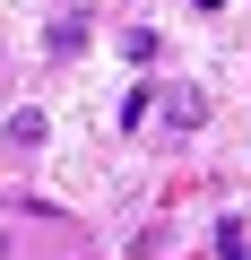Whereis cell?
Listing matches in <instances>:
<instances>
[{
	"label": "cell",
	"mask_w": 251,
	"mask_h": 260,
	"mask_svg": "<svg viewBox=\"0 0 251 260\" xmlns=\"http://www.w3.org/2000/svg\"><path fill=\"white\" fill-rule=\"evenodd\" d=\"M87 35H95V26H87V9H61V18L44 26V52H52V61H78V52H87Z\"/></svg>",
	"instance_id": "cell-1"
},
{
	"label": "cell",
	"mask_w": 251,
	"mask_h": 260,
	"mask_svg": "<svg viewBox=\"0 0 251 260\" xmlns=\"http://www.w3.org/2000/svg\"><path fill=\"white\" fill-rule=\"evenodd\" d=\"M217 260H251V234H242V217H225V225H217Z\"/></svg>",
	"instance_id": "cell-2"
},
{
	"label": "cell",
	"mask_w": 251,
	"mask_h": 260,
	"mask_svg": "<svg viewBox=\"0 0 251 260\" xmlns=\"http://www.w3.org/2000/svg\"><path fill=\"white\" fill-rule=\"evenodd\" d=\"M44 139V113H9V148H35Z\"/></svg>",
	"instance_id": "cell-3"
},
{
	"label": "cell",
	"mask_w": 251,
	"mask_h": 260,
	"mask_svg": "<svg viewBox=\"0 0 251 260\" xmlns=\"http://www.w3.org/2000/svg\"><path fill=\"white\" fill-rule=\"evenodd\" d=\"M148 104H156V78H139L130 95H121V121H148Z\"/></svg>",
	"instance_id": "cell-4"
},
{
	"label": "cell",
	"mask_w": 251,
	"mask_h": 260,
	"mask_svg": "<svg viewBox=\"0 0 251 260\" xmlns=\"http://www.w3.org/2000/svg\"><path fill=\"white\" fill-rule=\"evenodd\" d=\"M165 113H173V130H191V121H199V95H191V87H173V95H165Z\"/></svg>",
	"instance_id": "cell-5"
}]
</instances>
